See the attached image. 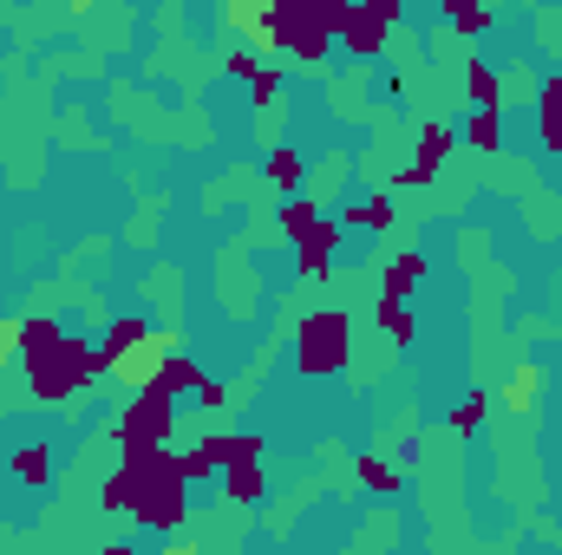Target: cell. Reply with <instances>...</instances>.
I'll list each match as a JSON object with an SVG mask.
<instances>
[{
  "label": "cell",
  "instance_id": "obj_1",
  "mask_svg": "<svg viewBox=\"0 0 562 555\" xmlns=\"http://www.w3.org/2000/svg\"><path fill=\"white\" fill-rule=\"evenodd\" d=\"M105 510H132L150 530H177L183 523V457H170L164 444L125 451V471H112L105 484Z\"/></svg>",
  "mask_w": 562,
  "mask_h": 555
},
{
  "label": "cell",
  "instance_id": "obj_2",
  "mask_svg": "<svg viewBox=\"0 0 562 555\" xmlns=\"http://www.w3.org/2000/svg\"><path fill=\"white\" fill-rule=\"evenodd\" d=\"M340 20V0H269V46H288L294 59H321L327 33Z\"/></svg>",
  "mask_w": 562,
  "mask_h": 555
},
{
  "label": "cell",
  "instance_id": "obj_3",
  "mask_svg": "<svg viewBox=\"0 0 562 555\" xmlns=\"http://www.w3.org/2000/svg\"><path fill=\"white\" fill-rule=\"evenodd\" d=\"M105 366H99V347H86V340H53V347H40V353H26V380H33V393L40 399H72L86 380H99Z\"/></svg>",
  "mask_w": 562,
  "mask_h": 555
},
{
  "label": "cell",
  "instance_id": "obj_4",
  "mask_svg": "<svg viewBox=\"0 0 562 555\" xmlns=\"http://www.w3.org/2000/svg\"><path fill=\"white\" fill-rule=\"evenodd\" d=\"M294 366L307 373V380H321V373H340L347 366V353H353V327H347V314H314V320H301V333H294Z\"/></svg>",
  "mask_w": 562,
  "mask_h": 555
},
{
  "label": "cell",
  "instance_id": "obj_5",
  "mask_svg": "<svg viewBox=\"0 0 562 555\" xmlns=\"http://www.w3.org/2000/svg\"><path fill=\"white\" fill-rule=\"evenodd\" d=\"M210 451H216V471H223V484H229V497H262V444L243 431V438H210Z\"/></svg>",
  "mask_w": 562,
  "mask_h": 555
},
{
  "label": "cell",
  "instance_id": "obj_6",
  "mask_svg": "<svg viewBox=\"0 0 562 555\" xmlns=\"http://www.w3.org/2000/svg\"><path fill=\"white\" fill-rule=\"evenodd\" d=\"M164 431H170V393L144 386L138 399L125 406V418H119V444L125 451H150V444H164Z\"/></svg>",
  "mask_w": 562,
  "mask_h": 555
},
{
  "label": "cell",
  "instance_id": "obj_7",
  "mask_svg": "<svg viewBox=\"0 0 562 555\" xmlns=\"http://www.w3.org/2000/svg\"><path fill=\"white\" fill-rule=\"evenodd\" d=\"M144 340H150V320H144V314H119V320L105 327V347H99V366H105V373H125V360L138 353Z\"/></svg>",
  "mask_w": 562,
  "mask_h": 555
},
{
  "label": "cell",
  "instance_id": "obj_8",
  "mask_svg": "<svg viewBox=\"0 0 562 555\" xmlns=\"http://www.w3.org/2000/svg\"><path fill=\"white\" fill-rule=\"evenodd\" d=\"M334 33L347 39V53H353V59H373V53H380V33H386V20H380L367 0H360V7H340Z\"/></svg>",
  "mask_w": 562,
  "mask_h": 555
},
{
  "label": "cell",
  "instance_id": "obj_9",
  "mask_svg": "<svg viewBox=\"0 0 562 555\" xmlns=\"http://www.w3.org/2000/svg\"><path fill=\"white\" fill-rule=\"evenodd\" d=\"M150 386H157V393H196V386H203V373H196V360H183V353H164Z\"/></svg>",
  "mask_w": 562,
  "mask_h": 555
},
{
  "label": "cell",
  "instance_id": "obj_10",
  "mask_svg": "<svg viewBox=\"0 0 562 555\" xmlns=\"http://www.w3.org/2000/svg\"><path fill=\"white\" fill-rule=\"evenodd\" d=\"M301 242V275H327V256H334V223H314L307 236H294Z\"/></svg>",
  "mask_w": 562,
  "mask_h": 555
},
{
  "label": "cell",
  "instance_id": "obj_11",
  "mask_svg": "<svg viewBox=\"0 0 562 555\" xmlns=\"http://www.w3.org/2000/svg\"><path fill=\"white\" fill-rule=\"evenodd\" d=\"M445 157H451V132H445V125H425V132H419V163H413V170H425V177H431Z\"/></svg>",
  "mask_w": 562,
  "mask_h": 555
},
{
  "label": "cell",
  "instance_id": "obj_12",
  "mask_svg": "<svg viewBox=\"0 0 562 555\" xmlns=\"http://www.w3.org/2000/svg\"><path fill=\"white\" fill-rule=\"evenodd\" d=\"M464 138L477 144V150H497V144H504V125H497V105H477V112H471V125H464Z\"/></svg>",
  "mask_w": 562,
  "mask_h": 555
},
{
  "label": "cell",
  "instance_id": "obj_13",
  "mask_svg": "<svg viewBox=\"0 0 562 555\" xmlns=\"http://www.w3.org/2000/svg\"><path fill=\"white\" fill-rule=\"evenodd\" d=\"M464 92H471V105H497V79H491V66H484V59H471V66H464Z\"/></svg>",
  "mask_w": 562,
  "mask_h": 555
},
{
  "label": "cell",
  "instance_id": "obj_14",
  "mask_svg": "<svg viewBox=\"0 0 562 555\" xmlns=\"http://www.w3.org/2000/svg\"><path fill=\"white\" fill-rule=\"evenodd\" d=\"M543 138L562 150V72L550 79V86H543Z\"/></svg>",
  "mask_w": 562,
  "mask_h": 555
},
{
  "label": "cell",
  "instance_id": "obj_15",
  "mask_svg": "<svg viewBox=\"0 0 562 555\" xmlns=\"http://www.w3.org/2000/svg\"><path fill=\"white\" fill-rule=\"evenodd\" d=\"M347 223H353V229H386V223H393V203H386V196H373V203L347 209Z\"/></svg>",
  "mask_w": 562,
  "mask_h": 555
},
{
  "label": "cell",
  "instance_id": "obj_16",
  "mask_svg": "<svg viewBox=\"0 0 562 555\" xmlns=\"http://www.w3.org/2000/svg\"><path fill=\"white\" fill-rule=\"evenodd\" d=\"M380 327H386V333H393V340H400V347H406V340H413V314H406V307H400V301H393V294H386V301H380Z\"/></svg>",
  "mask_w": 562,
  "mask_h": 555
},
{
  "label": "cell",
  "instance_id": "obj_17",
  "mask_svg": "<svg viewBox=\"0 0 562 555\" xmlns=\"http://www.w3.org/2000/svg\"><path fill=\"white\" fill-rule=\"evenodd\" d=\"M269 183H276V190H294V183H301V157H294V150H269Z\"/></svg>",
  "mask_w": 562,
  "mask_h": 555
},
{
  "label": "cell",
  "instance_id": "obj_18",
  "mask_svg": "<svg viewBox=\"0 0 562 555\" xmlns=\"http://www.w3.org/2000/svg\"><path fill=\"white\" fill-rule=\"evenodd\" d=\"M419 275H425V256H400V262H393V275H386V294L400 301V294H406Z\"/></svg>",
  "mask_w": 562,
  "mask_h": 555
},
{
  "label": "cell",
  "instance_id": "obj_19",
  "mask_svg": "<svg viewBox=\"0 0 562 555\" xmlns=\"http://www.w3.org/2000/svg\"><path fill=\"white\" fill-rule=\"evenodd\" d=\"M314 223H321V209H314V203H307V196H301V203H288V209H281V229H288V236H307V229H314Z\"/></svg>",
  "mask_w": 562,
  "mask_h": 555
},
{
  "label": "cell",
  "instance_id": "obj_20",
  "mask_svg": "<svg viewBox=\"0 0 562 555\" xmlns=\"http://www.w3.org/2000/svg\"><path fill=\"white\" fill-rule=\"evenodd\" d=\"M53 340H59L53 320H20V353H40V347H53Z\"/></svg>",
  "mask_w": 562,
  "mask_h": 555
},
{
  "label": "cell",
  "instance_id": "obj_21",
  "mask_svg": "<svg viewBox=\"0 0 562 555\" xmlns=\"http://www.w3.org/2000/svg\"><path fill=\"white\" fill-rule=\"evenodd\" d=\"M46 471H53V464H46V451H40V444L13 457V477H20V484H46Z\"/></svg>",
  "mask_w": 562,
  "mask_h": 555
},
{
  "label": "cell",
  "instance_id": "obj_22",
  "mask_svg": "<svg viewBox=\"0 0 562 555\" xmlns=\"http://www.w3.org/2000/svg\"><path fill=\"white\" fill-rule=\"evenodd\" d=\"M360 484H367V490H400V471L380 464V457H360Z\"/></svg>",
  "mask_w": 562,
  "mask_h": 555
},
{
  "label": "cell",
  "instance_id": "obj_23",
  "mask_svg": "<svg viewBox=\"0 0 562 555\" xmlns=\"http://www.w3.org/2000/svg\"><path fill=\"white\" fill-rule=\"evenodd\" d=\"M484 406H491V399H484V393H471V399L451 412V424H458V431H477V424H484Z\"/></svg>",
  "mask_w": 562,
  "mask_h": 555
},
{
  "label": "cell",
  "instance_id": "obj_24",
  "mask_svg": "<svg viewBox=\"0 0 562 555\" xmlns=\"http://www.w3.org/2000/svg\"><path fill=\"white\" fill-rule=\"evenodd\" d=\"M530 393H537V366H524V373L510 380V406H530Z\"/></svg>",
  "mask_w": 562,
  "mask_h": 555
},
{
  "label": "cell",
  "instance_id": "obj_25",
  "mask_svg": "<svg viewBox=\"0 0 562 555\" xmlns=\"http://www.w3.org/2000/svg\"><path fill=\"white\" fill-rule=\"evenodd\" d=\"M249 86H256V105H262V112H269V105H276V72H256V79H249Z\"/></svg>",
  "mask_w": 562,
  "mask_h": 555
},
{
  "label": "cell",
  "instance_id": "obj_26",
  "mask_svg": "<svg viewBox=\"0 0 562 555\" xmlns=\"http://www.w3.org/2000/svg\"><path fill=\"white\" fill-rule=\"evenodd\" d=\"M229 72L236 79H256V53H229Z\"/></svg>",
  "mask_w": 562,
  "mask_h": 555
},
{
  "label": "cell",
  "instance_id": "obj_27",
  "mask_svg": "<svg viewBox=\"0 0 562 555\" xmlns=\"http://www.w3.org/2000/svg\"><path fill=\"white\" fill-rule=\"evenodd\" d=\"M13 340H20V320H0V360L13 353Z\"/></svg>",
  "mask_w": 562,
  "mask_h": 555
},
{
  "label": "cell",
  "instance_id": "obj_28",
  "mask_svg": "<svg viewBox=\"0 0 562 555\" xmlns=\"http://www.w3.org/2000/svg\"><path fill=\"white\" fill-rule=\"evenodd\" d=\"M367 7H373V13H380V20H386V26H393V20H400V0H367Z\"/></svg>",
  "mask_w": 562,
  "mask_h": 555
},
{
  "label": "cell",
  "instance_id": "obj_29",
  "mask_svg": "<svg viewBox=\"0 0 562 555\" xmlns=\"http://www.w3.org/2000/svg\"><path fill=\"white\" fill-rule=\"evenodd\" d=\"M438 7H445L451 20H464V13H477V0H438Z\"/></svg>",
  "mask_w": 562,
  "mask_h": 555
}]
</instances>
